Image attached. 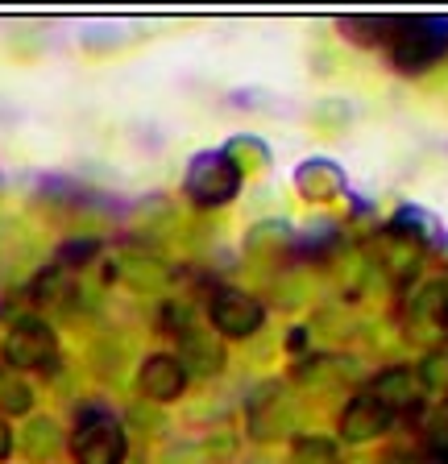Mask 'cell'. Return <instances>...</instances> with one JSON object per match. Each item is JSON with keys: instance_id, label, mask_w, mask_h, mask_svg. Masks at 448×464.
Listing matches in <instances>:
<instances>
[{"instance_id": "cell-1", "label": "cell", "mask_w": 448, "mask_h": 464, "mask_svg": "<svg viewBox=\"0 0 448 464\" xmlns=\"http://www.w3.org/2000/svg\"><path fill=\"white\" fill-rule=\"evenodd\" d=\"M448 46V29L436 17H403L390 29V58L403 75L428 71Z\"/></svg>"}, {"instance_id": "cell-2", "label": "cell", "mask_w": 448, "mask_h": 464, "mask_svg": "<svg viewBox=\"0 0 448 464\" xmlns=\"http://www.w3.org/2000/svg\"><path fill=\"white\" fill-rule=\"evenodd\" d=\"M71 456H75V464H121L125 460V431H121V423L112 415L88 411L75 423Z\"/></svg>"}, {"instance_id": "cell-3", "label": "cell", "mask_w": 448, "mask_h": 464, "mask_svg": "<svg viewBox=\"0 0 448 464\" xmlns=\"http://www.w3.org/2000/svg\"><path fill=\"white\" fill-rule=\"evenodd\" d=\"M183 187L200 208H220V203H229L241 191V170L224 154H200L191 162V170H187Z\"/></svg>"}, {"instance_id": "cell-4", "label": "cell", "mask_w": 448, "mask_h": 464, "mask_svg": "<svg viewBox=\"0 0 448 464\" xmlns=\"http://www.w3.org/2000/svg\"><path fill=\"white\" fill-rule=\"evenodd\" d=\"M208 315H212L216 336H229V340L254 336V332L266 324V307L254 299V295H245V290H216Z\"/></svg>"}, {"instance_id": "cell-5", "label": "cell", "mask_w": 448, "mask_h": 464, "mask_svg": "<svg viewBox=\"0 0 448 464\" xmlns=\"http://www.w3.org/2000/svg\"><path fill=\"white\" fill-rule=\"evenodd\" d=\"M407 328H411V340H419V344H444L448 340V286H444V278L428 282L424 290L411 295Z\"/></svg>"}, {"instance_id": "cell-6", "label": "cell", "mask_w": 448, "mask_h": 464, "mask_svg": "<svg viewBox=\"0 0 448 464\" xmlns=\"http://www.w3.org/2000/svg\"><path fill=\"white\" fill-rule=\"evenodd\" d=\"M59 344H54V332L42 324V319H17L5 340V361L13 369H42L54 361Z\"/></svg>"}, {"instance_id": "cell-7", "label": "cell", "mask_w": 448, "mask_h": 464, "mask_svg": "<svg viewBox=\"0 0 448 464\" xmlns=\"http://www.w3.org/2000/svg\"><path fill=\"white\" fill-rule=\"evenodd\" d=\"M291 427H295V406L278 386H262L249 398V435L258 444L283 440V435H291Z\"/></svg>"}, {"instance_id": "cell-8", "label": "cell", "mask_w": 448, "mask_h": 464, "mask_svg": "<svg viewBox=\"0 0 448 464\" xmlns=\"http://www.w3.org/2000/svg\"><path fill=\"white\" fill-rule=\"evenodd\" d=\"M224 340L212 328H179V365L195 377H216L224 373Z\"/></svg>"}, {"instance_id": "cell-9", "label": "cell", "mask_w": 448, "mask_h": 464, "mask_svg": "<svg viewBox=\"0 0 448 464\" xmlns=\"http://www.w3.org/2000/svg\"><path fill=\"white\" fill-rule=\"evenodd\" d=\"M187 386V369L179 365L175 353H154L137 373V394L146 402H175Z\"/></svg>"}, {"instance_id": "cell-10", "label": "cell", "mask_w": 448, "mask_h": 464, "mask_svg": "<svg viewBox=\"0 0 448 464\" xmlns=\"http://www.w3.org/2000/svg\"><path fill=\"white\" fill-rule=\"evenodd\" d=\"M390 423H394V415H390L386 406L374 402L370 394H357V398H349V406L341 411V440H349V444H370V440L390 431Z\"/></svg>"}, {"instance_id": "cell-11", "label": "cell", "mask_w": 448, "mask_h": 464, "mask_svg": "<svg viewBox=\"0 0 448 464\" xmlns=\"http://www.w3.org/2000/svg\"><path fill=\"white\" fill-rule=\"evenodd\" d=\"M370 398L386 406L390 415H399V411H411V406H419V398H424V382H419L415 369L390 365V369H382V373L374 377Z\"/></svg>"}, {"instance_id": "cell-12", "label": "cell", "mask_w": 448, "mask_h": 464, "mask_svg": "<svg viewBox=\"0 0 448 464\" xmlns=\"http://www.w3.org/2000/svg\"><path fill=\"white\" fill-rule=\"evenodd\" d=\"M419 257H424V249H419L415 241H407L399 228H386L378 237V249H374V266L378 270H386V278L390 282H407V278H415V270H419Z\"/></svg>"}, {"instance_id": "cell-13", "label": "cell", "mask_w": 448, "mask_h": 464, "mask_svg": "<svg viewBox=\"0 0 448 464\" xmlns=\"http://www.w3.org/2000/svg\"><path fill=\"white\" fill-rule=\"evenodd\" d=\"M295 191L303 195L307 203H328V199H341L345 195V174L341 166L324 162V158H312L295 170Z\"/></svg>"}, {"instance_id": "cell-14", "label": "cell", "mask_w": 448, "mask_h": 464, "mask_svg": "<svg viewBox=\"0 0 448 464\" xmlns=\"http://www.w3.org/2000/svg\"><path fill=\"white\" fill-rule=\"evenodd\" d=\"M295 245V237H291V228H287L283 220H262V224H254L249 228V237H245V249L254 253V257H283L287 249Z\"/></svg>"}, {"instance_id": "cell-15", "label": "cell", "mask_w": 448, "mask_h": 464, "mask_svg": "<svg viewBox=\"0 0 448 464\" xmlns=\"http://www.w3.org/2000/svg\"><path fill=\"white\" fill-rule=\"evenodd\" d=\"M21 448H25V456L30 460H54V456L63 452V431L54 419H34L30 427H25V435H21Z\"/></svg>"}, {"instance_id": "cell-16", "label": "cell", "mask_w": 448, "mask_h": 464, "mask_svg": "<svg viewBox=\"0 0 448 464\" xmlns=\"http://www.w3.org/2000/svg\"><path fill=\"white\" fill-rule=\"evenodd\" d=\"M34 406V390L17 369H0V419H17Z\"/></svg>"}, {"instance_id": "cell-17", "label": "cell", "mask_w": 448, "mask_h": 464, "mask_svg": "<svg viewBox=\"0 0 448 464\" xmlns=\"http://www.w3.org/2000/svg\"><path fill=\"white\" fill-rule=\"evenodd\" d=\"M224 158H229V162L245 174V170H258V166L270 162V150H266L258 137H233V141H229V150H224Z\"/></svg>"}, {"instance_id": "cell-18", "label": "cell", "mask_w": 448, "mask_h": 464, "mask_svg": "<svg viewBox=\"0 0 448 464\" xmlns=\"http://www.w3.org/2000/svg\"><path fill=\"white\" fill-rule=\"evenodd\" d=\"M295 464H341V452L332 440H320V435H299L295 440V452H291Z\"/></svg>"}, {"instance_id": "cell-19", "label": "cell", "mask_w": 448, "mask_h": 464, "mask_svg": "<svg viewBox=\"0 0 448 464\" xmlns=\"http://www.w3.org/2000/svg\"><path fill=\"white\" fill-rule=\"evenodd\" d=\"M67 290H71V270L54 261V266H50V270L34 282V303H54V299H63Z\"/></svg>"}, {"instance_id": "cell-20", "label": "cell", "mask_w": 448, "mask_h": 464, "mask_svg": "<svg viewBox=\"0 0 448 464\" xmlns=\"http://www.w3.org/2000/svg\"><path fill=\"white\" fill-rule=\"evenodd\" d=\"M341 373H345V361H336V357H303L295 365V382H307V386L328 382V377H341Z\"/></svg>"}, {"instance_id": "cell-21", "label": "cell", "mask_w": 448, "mask_h": 464, "mask_svg": "<svg viewBox=\"0 0 448 464\" xmlns=\"http://www.w3.org/2000/svg\"><path fill=\"white\" fill-rule=\"evenodd\" d=\"M419 382H424V390H440V394H448V344L432 348L428 361L419 365Z\"/></svg>"}, {"instance_id": "cell-22", "label": "cell", "mask_w": 448, "mask_h": 464, "mask_svg": "<svg viewBox=\"0 0 448 464\" xmlns=\"http://www.w3.org/2000/svg\"><path fill=\"white\" fill-rule=\"evenodd\" d=\"M195 456H200L195 448H175V452L166 456V464H204V460H195Z\"/></svg>"}, {"instance_id": "cell-23", "label": "cell", "mask_w": 448, "mask_h": 464, "mask_svg": "<svg viewBox=\"0 0 448 464\" xmlns=\"http://www.w3.org/2000/svg\"><path fill=\"white\" fill-rule=\"evenodd\" d=\"M9 452H13V431H9V423L0 419V460H5Z\"/></svg>"}, {"instance_id": "cell-24", "label": "cell", "mask_w": 448, "mask_h": 464, "mask_svg": "<svg viewBox=\"0 0 448 464\" xmlns=\"http://www.w3.org/2000/svg\"><path fill=\"white\" fill-rule=\"evenodd\" d=\"M0 369H5V340H0Z\"/></svg>"}]
</instances>
